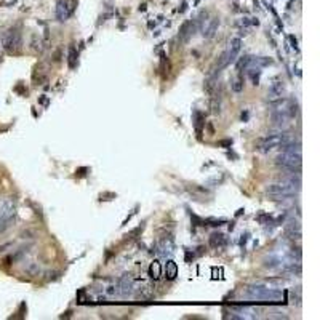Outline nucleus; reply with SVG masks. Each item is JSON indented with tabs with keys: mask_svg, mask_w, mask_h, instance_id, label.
<instances>
[{
	"mask_svg": "<svg viewBox=\"0 0 320 320\" xmlns=\"http://www.w3.org/2000/svg\"><path fill=\"white\" fill-rule=\"evenodd\" d=\"M250 63H252V56L247 55V56H242L240 58V61L237 64V71H242V69H247L250 66Z\"/></svg>",
	"mask_w": 320,
	"mask_h": 320,
	"instance_id": "aec40b11",
	"label": "nucleus"
},
{
	"mask_svg": "<svg viewBox=\"0 0 320 320\" xmlns=\"http://www.w3.org/2000/svg\"><path fill=\"white\" fill-rule=\"evenodd\" d=\"M0 50H2V47H0Z\"/></svg>",
	"mask_w": 320,
	"mask_h": 320,
	"instance_id": "393cba45",
	"label": "nucleus"
},
{
	"mask_svg": "<svg viewBox=\"0 0 320 320\" xmlns=\"http://www.w3.org/2000/svg\"><path fill=\"white\" fill-rule=\"evenodd\" d=\"M285 95V84L284 82H274L267 90V99L269 101H275V99L284 98Z\"/></svg>",
	"mask_w": 320,
	"mask_h": 320,
	"instance_id": "1a4fd4ad",
	"label": "nucleus"
},
{
	"mask_svg": "<svg viewBox=\"0 0 320 320\" xmlns=\"http://www.w3.org/2000/svg\"><path fill=\"white\" fill-rule=\"evenodd\" d=\"M293 136H290L287 133H278V135H267L266 138H263L258 144V149L261 152H271L277 147H282L284 144H287L288 141H292Z\"/></svg>",
	"mask_w": 320,
	"mask_h": 320,
	"instance_id": "20e7f679",
	"label": "nucleus"
},
{
	"mask_svg": "<svg viewBox=\"0 0 320 320\" xmlns=\"http://www.w3.org/2000/svg\"><path fill=\"white\" fill-rule=\"evenodd\" d=\"M38 271H40V267H38V264H35V263H29V264L24 267V272H27L29 275H37Z\"/></svg>",
	"mask_w": 320,
	"mask_h": 320,
	"instance_id": "412c9836",
	"label": "nucleus"
},
{
	"mask_svg": "<svg viewBox=\"0 0 320 320\" xmlns=\"http://www.w3.org/2000/svg\"><path fill=\"white\" fill-rule=\"evenodd\" d=\"M149 275H151V278H154V280L160 278V275H162V266H160L158 261L151 263V266H149Z\"/></svg>",
	"mask_w": 320,
	"mask_h": 320,
	"instance_id": "dca6fc26",
	"label": "nucleus"
},
{
	"mask_svg": "<svg viewBox=\"0 0 320 320\" xmlns=\"http://www.w3.org/2000/svg\"><path fill=\"white\" fill-rule=\"evenodd\" d=\"M0 47H2L7 53H18L23 47V37L21 32L18 31L16 27L8 29V31L4 34L2 42H0Z\"/></svg>",
	"mask_w": 320,
	"mask_h": 320,
	"instance_id": "7ed1b4c3",
	"label": "nucleus"
},
{
	"mask_svg": "<svg viewBox=\"0 0 320 320\" xmlns=\"http://www.w3.org/2000/svg\"><path fill=\"white\" fill-rule=\"evenodd\" d=\"M218 27H219V18H212V19H207V21L202 24L200 31H202L204 37L212 38V37H215Z\"/></svg>",
	"mask_w": 320,
	"mask_h": 320,
	"instance_id": "6e6552de",
	"label": "nucleus"
},
{
	"mask_svg": "<svg viewBox=\"0 0 320 320\" xmlns=\"http://www.w3.org/2000/svg\"><path fill=\"white\" fill-rule=\"evenodd\" d=\"M226 245V237L221 232H215L210 235V247L213 248H223Z\"/></svg>",
	"mask_w": 320,
	"mask_h": 320,
	"instance_id": "ddd939ff",
	"label": "nucleus"
},
{
	"mask_svg": "<svg viewBox=\"0 0 320 320\" xmlns=\"http://www.w3.org/2000/svg\"><path fill=\"white\" fill-rule=\"evenodd\" d=\"M157 252H158V255H164V256L172 255V253L175 252V245H173V242H172V238H164V240H160L158 245H157Z\"/></svg>",
	"mask_w": 320,
	"mask_h": 320,
	"instance_id": "9d476101",
	"label": "nucleus"
},
{
	"mask_svg": "<svg viewBox=\"0 0 320 320\" xmlns=\"http://www.w3.org/2000/svg\"><path fill=\"white\" fill-rule=\"evenodd\" d=\"M229 45H231V47H229V50H227V52H224L226 53V64L227 66L235 63V59H237V56L240 53V50H242V40H240L238 37H235V38L231 40V44H229Z\"/></svg>",
	"mask_w": 320,
	"mask_h": 320,
	"instance_id": "0eeeda50",
	"label": "nucleus"
},
{
	"mask_svg": "<svg viewBox=\"0 0 320 320\" xmlns=\"http://www.w3.org/2000/svg\"><path fill=\"white\" fill-rule=\"evenodd\" d=\"M219 144H221V146H231V144H232V141H231V139H227V141H221Z\"/></svg>",
	"mask_w": 320,
	"mask_h": 320,
	"instance_id": "b1692460",
	"label": "nucleus"
},
{
	"mask_svg": "<svg viewBox=\"0 0 320 320\" xmlns=\"http://www.w3.org/2000/svg\"><path fill=\"white\" fill-rule=\"evenodd\" d=\"M13 221H15V218H0V235H2L4 232H7L10 227L13 226Z\"/></svg>",
	"mask_w": 320,
	"mask_h": 320,
	"instance_id": "6ab92c4d",
	"label": "nucleus"
},
{
	"mask_svg": "<svg viewBox=\"0 0 320 320\" xmlns=\"http://www.w3.org/2000/svg\"><path fill=\"white\" fill-rule=\"evenodd\" d=\"M247 296L256 299V301H263V303H282L285 299V293L280 292V290H274V288H267V287H261V285H253L248 288Z\"/></svg>",
	"mask_w": 320,
	"mask_h": 320,
	"instance_id": "f03ea898",
	"label": "nucleus"
},
{
	"mask_svg": "<svg viewBox=\"0 0 320 320\" xmlns=\"http://www.w3.org/2000/svg\"><path fill=\"white\" fill-rule=\"evenodd\" d=\"M176 275H178V266H176L175 261H172V259H170V261L167 263V266H165V277L168 280H175Z\"/></svg>",
	"mask_w": 320,
	"mask_h": 320,
	"instance_id": "4468645a",
	"label": "nucleus"
},
{
	"mask_svg": "<svg viewBox=\"0 0 320 320\" xmlns=\"http://www.w3.org/2000/svg\"><path fill=\"white\" fill-rule=\"evenodd\" d=\"M77 58H78V53L74 45L69 47V55H67V63H69V67L71 69H75L77 66Z\"/></svg>",
	"mask_w": 320,
	"mask_h": 320,
	"instance_id": "f3484780",
	"label": "nucleus"
},
{
	"mask_svg": "<svg viewBox=\"0 0 320 320\" xmlns=\"http://www.w3.org/2000/svg\"><path fill=\"white\" fill-rule=\"evenodd\" d=\"M285 232L290 238H299L301 237V224L299 221H288L285 226Z\"/></svg>",
	"mask_w": 320,
	"mask_h": 320,
	"instance_id": "9b49d317",
	"label": "nucleus"
},
{
	"mask_svg": "<svg viewBox=\"0 0 320 320\" xmlns=\"http://www.w3.org/2000/svg\"><path fill=\"white\" fill-rule=\"evenodd\" d=\"M194 125H195V130H197L198 138H200V136H202V125H205V122H204V115L200 114L198 111L194 112Z\"/></svg>",
	"mask_w": 320,
	"mask_h": 320,
	"instance_id": "a211bd4d",
	"label": "nucleus"
},
{
	"mask_svg": "<svg viewBox=\"0 0 320 320\" xmlns=\"http://www.w3.org/2000/svg\"><path fill=\"white\" fill-rule=\"evenodd\" d=\"M299 189H301V179L290 176L278 183L269 184L266 187V194L272 200H290L299 192Z\"/></svg>",
	"mask_w": 320,
	"mask_h": 320,
	"instance_id": "f257e3e1",
	"label": "nucleus"
},
{
	"mask_svg": "<svg viewBox=\"0 0 320 320\" xmlns=\"http://www.w3.org/2000/svg\"><path fill=\"white\" fill-rule=\"evenodd\" d=\"M248 69V77L252 78L253 85L259 84V77H261V67H256V66H250Z\"/></svg>",
	"mask_w": 320,
	"mask_h": 320,
	"instance_id": "2eb2a0df",
	"label": "nucleus"
},
{
	"mask_svg": "<svg viewBox=\"0 0 320 320\" xmlns=\"http://www.w3.org/2000/svg\"><path fill=\"white\" fill-rule=\"evenodd\" d=\"M189 191H191V192H194L195 195H210V192L207 191V189H204V187H198V186H194L192 189H189Z\"/></svg>",
	"mask_w": 320,
	"mask_h": 320,
	"instance_id": "5701e85b",
	"label": "nucleus"
},
{
	"mask_svg": "<svg viewBox=\"0 0 320 320\" xmlns=\"http://www.w3.org/2000/svg\"><path fill=\"white\" fill-rule=\"evenodd\" d=\"M16 215V202L12 197L0 198V218H15Z\"/></svg>",
	"mask_w": 320,
	"mask_h": 320,
	"instance_id": "423d86ee",
	"label": "nucleus"
},
{
	"mask_svg": "<svg viewBox=\"0 0 320 320\" xmlns=\"http://www.w3.org/2000/svg\"><path fill=\"white\" fill-rule=\"evenodd\" d=\"M75 7H77L75 0H58L56 10H55V15L58 18V21H61V23L67 21V19L74 15Z\"/></svg>",
	"mask_w": 320,
	"mask_h": 320,
	"instance_id": "39448f33",
	"label": "nucleus"
},
{
	"mask_svg": "<svg viewBox=\"0 0 320 320\" xmlns=\"http://www.w3.org/2000/svg\"><path fill=\"white\" fill-rule=\"evenodd\" d=\"M194 29H195V26H194V23H191V21H187V23L183 24L181 31H179V37H181L183 42H187V40L194 35Z\"/></svg>",
	"mask_w": 320,
	"mask_h": 320,
	"instance_id": "f8f14e48",
	"label": "nucleus"
},
{
	"mask_svg": "<svg viewBox=\"0 0 320 320\" xmlns=\"http://www.w3.org/2000/svg\"><path fill=\"white\" fill-rule=\"evenodd\" d=\"M231 88H232V92H235V93L244 92V80L242 78H235L232 82V85H231Z\"/></svg>",
	"mask_w": 320,
	"mask_h": 320,
	"instance_id": "4be33fe9",
	"label": "nucleus"
}]
</instances>
